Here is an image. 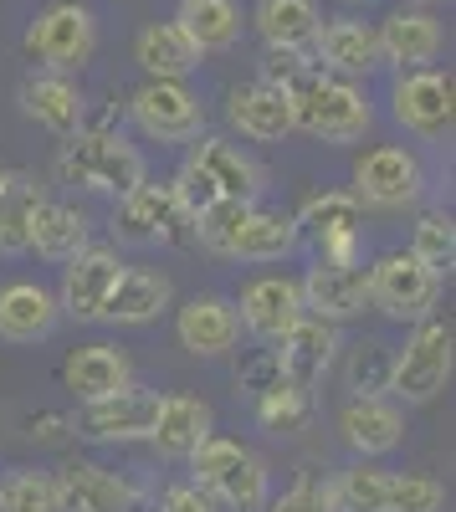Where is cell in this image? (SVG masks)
Instances as JSON below:
<instances>
[{
    "label": "cell",
    "instance_id": "1",
    "mask_svg": "<svg viewBox=\"0 0 456 512\" xmlns=\"http://www.w3.org/2000/svg\"><path fill=\"white\" fill-rule=\"evenodd\" d=\"M287 103H293V128L328 144H354L369 128V103L359 88H349L344 77H323L318 67L303 72L293 88H287Z\"/></svg>",
    "mask_w": 456,
    "mask_h": 512
},
{
    "label": "cell",
    "instance_id": "2",
    "mask_svg": "<svg viewBox=\"0 0 456 512\" xmlns=\"http://www.w3.org/2000/svg\"><path fill=\"white\" fill-rule=\"evenodd\" d=\"M190 466H195V487L205 497H216V502H226L236 512L267 507V466L246 446H236L226 436H205L190 451Z\"/></svg>",
    "mask_w": 456,
    "mask_h": 512
},
{
    "label": "cell",
    "instance_id": "3",
    "mask_svg": "<svg viewBox=\"0 0 456 512\" xmlns=\"http://www.w3.org/2000/svg\"><path fill=\"white\" fill-rule=\"evenodd\" d=\"M451 359H456V333L441 318H421V328L410 333V344L400 354H390V390L405 405H426L446 390L451 379Z\"/></svg>",
    "mask_w": 456,
    "mask_h": 512
},
{
    "label": "cell",
    "instance_id": "4",
    "mask_svg": "<svg viewBox=\"0 0 456 512\" xmlns=\"http://www.w3.org/2000/svg\"><path fill=\"white\" fill-rule=\"evenodd\" d=\"M62 175L88 190H103V195H129L144 180V159L134 144H123L108 128H93V134L77 128L72 144L62 149Z\"/></svg>",
    "mask_w": 456,
    "mask_h": 512
},
{
    "label": "cell",
    "instance_id": "5",
    "mask_svg": "<svg viewBox=\"0 0 456 512\" xmlns=\"http://www.w3.org/2000/svg\"><path fill=\"white\" fill-rule=\"evenodd\" d=\"M441 297V272L416 262L410 251H390L369 267V308H380L395 323H421L431 318Z\"/></svg>",
    "mask_w": 456,
    "mask_h": 512
},
{
    "label": "cell",
    "instance_id": "6",
    "mask_svg": "<svg viewBox=\"0 0 456 512\" xmlns=\"http://www.w3.org/2000/svg\"><path fill=\"white\" fill-rule=\"evenodd\" d=\"M26 52L36 62H47L52 72H77L88 67L98 52V21L88 6L77 0H57V6L36 11V21L26 26Z\"/></svg>",
    "mask_w": 456,
    "mask_h": 512
},
{
    "label": "cell",
    "instance_id": "7",
    "mask_svg": "<svg viewBox=\"0 0 456 512\" xmlns=\"http://www.w3.org/2000/svg\"><path fill=\"white\" fill-rule=\"evenodd\" d=\"M129 113L159 144H190V139H200V128H205V108H200V98L185 88L180 77H149L144 88L129 98Z\"/></svg>",
    "mask_w": 456,
    "mask_h": 512
},
{
    "label": "cell",
    "instance_id": "8",
    "mask_svg": "<svg viewBox=\"0 0 456 512\" xmlns=\"http://www.w3.org/2000/svg\"><path fill=\"white\" fill-rule=\"evenodd\" d=\"M426 190L421 180V164L416 154L405 149H369L354 169V200L375 205V210H400V205H416Z\"/></svg>",
    "mask_w": 456,
    "mask_h": 512
},
{
    "label": "cell",
    "instance_id": "9",
    "mask_svg": "<svg viewBox=\"0 0 456 512\" xmlns=\"http://www.w3.org/2000/svg\"><path fill=\"white\" fill-rule=\"evenodd\" d=\"M334 354H339V323L313 318V313H303L272 349L277 374L287 384H298V390H313V384L328 374V364H334Z\"/></svg>",
    "mask_w": 456,
    "mask_h": 512
},
{
    "label": "cell",
    "instance_id": "10",
    "mask_svg": "<svg viewBox=\"0 0 456 512\" xmlns=\"http://www.w3.org/2000/svg\"><path fill=\"white\" fill-rule=\"evenodd\" d=\"M395 118L416 134L436 139L451 134V118H456V82L451 72H431V67H410L395 82Z\"/></svg>",
    "mask_w": 456,
    "mask_h": 512
},
{
    "label": "cell",
    "instance_id": "11",
    "mask_svg": "<svg viewBox=\"0 0 456 512\" xmlns=\"http://www.w3.org/2000/svg\"><path fill=\"white\" fill-rule=\"evenodd\" d=\"M293 221H298V231L313 236L323 262H359V200L354 195H344V190L313 195Z\"/></svg>",
    "mask_w": 456,
    "mask_h": 512
},
{
    "label": "cell",
    "instance_id": "12",
    "mask_svg": "<svg viewBox=\"0 0 456 512\" xmlns=\"http://www.w3.org/2000/svg\"><path fill=\"white\" fill-rule=\"evenodd\" d=\"M298 287H303V313L328 323L359 318L369 308V272L359 262H318Z\"/></svg>",
    "mask_w": 456,
    "mask_h": 512
},
{
    "label": "cell",
    "instance_id": "13",
    "mask_svg": "<svg viewBox=\"0 0 456 512\" xmlns=\"http://www.w3.org/2000/svg\"><path fill=\"white\" fill-rule=\"evenodd\" d=\"M118 272H123V262H118L108 246H82L72 262H67L57 308H62L67 318H77V323H98L108 292H113V282H118Z\"/></svg>",
    "mask_w": 456,
    "mask_h": 512
},
{
    "label": "cell",
    "instance_id": "14",
    "mask_svg": "<svg viewBox=\"0 0 456 512\" xmlns=\"http://www.w3.org/2000/svg\"><path fill=\"white\" fill-rule=\"evenodd\" d=\"M154 410H159V395L149 390H113L103 400H82V436L88 441H144L154 431Z\"/></svg>",
    "mask_w": 456,
    "mask_h": 512
},
{
    "label": "cell",
    "instance_id": "15",
    "mask_svg": "<svg viewBox=\"0 0 456 512\" xmlns=\"http://www.w3.org/2000/svg\"><path fill=\"white\" fill-rule=\"evenodd\" d=\"M57 487L67 512H144V492L93 461H67L57 472Z\"/></svg>",
    "mask_w": 456,
    "mask_h": 512
},
{
    "label": "cell",
    "instance_id": "16",
    "mask_svg": "<svg viewBox=\"0 0 456 512\" xmlns=\"http://www.w3.org/2000/svg\"><path fill=\"white\" fill-rule=\"evenodd\" d=\"M241 328L257 333L262 344H277V338L303 318V287L293 277H257L241 292Z\"/></svg>",
    "mask_w": 456,
    "mask_h": 512
},
{
    "label": "cell",
    "instance_id": "17",
    "mask_svg": "<svg viewBox=\"0 0 456 512\" xmlns=\"http://www.w3.org/2000/svg\"><path fill=\"white\" fill-rule=\"evenodd\" d=\"M180 221H185V210L170 185L139 180L129 195H118V236L123 241H175Z\"/></svg>",
    "mask_w": 456,
    "mask_h": 512
},
{
    "label": "cell",
    "instance_id": "18",
    "mask_svg": "<svg viewBox=\"0 0 456 512\" xmlns=\"http://www.w3.org/2000/svg\"><path fill=\"white\" fill-rule=\"evenodd\" d=\"M175 333L195 359H216L241 344V318L226 297H190L175 318Z\"/></svg>",
    "mask_w": 456,
    "mask_h": 512
},
{
    "label": "cell",
    "instance_id": "19",
    "mask_svg": "<svg viewBox=\"0 0 456 512\" xmlns=\"http://www.w3.org/2000/svg\"><path fill=\"white\" fill-rule=\"evenodd\" d=\"M380 36V57L395 62V67H431L441 57V21L431 11H390L385 26H375Z\"/></svg>",
    "mask_w": 456,
    "mask_h": 512
},
{
    "label": "cell",
    "instance_id": "20",
    "mask_svg": "<svg viewBox=\"0 0 456 512\" xmlns=\"http://www.w3.org/2000/svg\"><path fill=\"white\" fill-rule=\"evenodd\" d=\"M308 52H313L323 67H334L339 77H364V72L385 67L380 36H375V26H364V21H328V26H318V36H313Z\"/></svg>",
    "mask_w": 456,
    "mask_h": 512
},
{
    "label": "cell",
    "instance_id": "21",
    "mask_svg": "<svg viewBox=\"0 0 456 512\" xmlns=\"http://www.w3.org/2000/svg\"><path fill=\"white\" fill-rule=\"evenodd\" d=\"M57 297L36 282H6L0 287V338L11 344H36L57 328Z\"/></svg>",
    "mask_w": 456,
    "mask_h": 512
},
{
    "label": "cell",
    "instance_id": "22",
    "mask_svg": "<svg viewBox=\"0 0 456 512\" xmlns=\"http://www.w3.org/2000/svg\"><path fill=\"white\" fill-rule=\"evenodd\" d=\"M226 118L241 128L246 139H257V144H272L282 134H293V103H287V88H272V82L236 88Z\"/></svg>",
    "mask_w": 456,
    "mask_h": 512
},
{
    "label": "cell",
    "instance_id": "23",
    "mask_svg": "<svg viewBox=\"0 0 456 512\" xmlns=\"http://www.w3.org/2000/svg\"><path fill=\"white\" fill-rule=\"evenodd\" d=\"M170 297H175V287H170V277H164V272L123 267L118 282H113V292H108V303H103V318L139 328V323H154L164 308H170Z\"/></svg>",
    "mask_w": 456,
    "mask_h": 512
},
{
    "label": "cell",
    "instance_id": "24",
    "mask_svg": "<svg viewBox=\"0 0 456 512\" xmlns=\"http://www.w3.org/2000/svg\"><path fill=\"white\" fill-rule=\"evenodd\" d=\"M339 431H344V441H349L359 456H385V451H395L400 436H405V415H400L390 400H380V395H359V400H349V410L339 415Z\"/></svg>",
    "mask_w": 456,
    "mask_h": 512
},
{
    "label": "cell",
    "instance_id": "25",
    "mask_svg": "<svg viewBox=\"0 0 456 512\" xmlns=\"http://www.w3.org/2000/svg\"><path fill=\"white\" fill-rule=\"evenodd\" d=\"M82 246H88V221H82L72 205L36 200L31 221H26V251L47 256V262H72Z\"/></svg>",
    "mask_w": 456,
    "mask_h": 512
},
{
    "label": "cell",
    "instance_id": "26",
    "mask_svg": "<svg viewBox=\"0 0 456 512\" xmlns=\"http://www.w3.org/2000/svg\"><path fill=\"white\" fill-rule=\"evenodd\" d=\"M62 379H67V390L77 400H103L113 390H129V384H134V364L123 359L113 344H88V349H77L67 359Z\"/></svg>",
    "mask_w": 456,
    "mask_h": 512
},
{
    "label": "cell",
    "instance_id": "27",
    "mask_svg": "<svg viewBox=\"0 0 456 512\" xmlns=\"http://www.w3.org/2000/svg\"><path fill=\"white\" fill-rule=\"evenodd\" d=\"M205 436H211V405L205 400H195V395H164L159 400L149 441L164 456H190Z\"/></svg>",
    "mask_w": 456,
    "mask_h": 512
},
{
    "label": "cell",
    "instance_id": "28",
    "mask_svg": "<svg viewBox=\"0 0 456 512\" xmlns=\"http://www.w3.org/2000/svg\"><path fill=\"white\" fill-rule=\"evenodd\" d=\"M175 26L195 41V52H231L241 41V11L236 0H180Z\"/></svg>",
    "mask_w": 456,
    "mask_h": 512
},
{
    "label": "cell",
    "instance_id": "29",
    "mask_svg": "<svg viewBox=\"0 0 456 512\" xmlns=\"http://www.w3.org/2000/svg\"><path fill=\"white\" fill-rule=\"evenodd\" d=\"M298 241H303V231H298V221L287 216V210L252 205V210H246V221H241V231H236L231 256H236V262H277V256H287Z\"/></svg>",
    "mask_w": 456,
    "mask_h": 512
},
{
    "label": "cell",
    "instance_id": "30",
    "mask_svg": "<svg viewBox=\"0 0 456 512\" xmlns=\"http://www.w3.org/2000/svg\"><path fill=\"white\" fill-rule=\"evenodd\" d=\"M190 164H195L221 195H231V200H257V195H262V169L246 159L241 149H231L226 139H200L195 154H190Z\"/></svg>",
    "mask_w": 456,
    "mask_h": 512
},
{
    "label": "cell",
    "instance_id": "31",
    "mask_svg": "<svg viewBox=\"0 0 456 512\" xmlns=\"http://www.w3.org/2000/svg\"><path fill=\"white\" fill-rule=\"evenodd\" d=\"M21 108H26V118H36L41 128H47V134H62V139H72L82 128V93L57 72L31 77L21 88Z\"/></svg>",
    "mask_w": 456,
    "mask_h": 512
},
{
    "label": "cell",
    "instance_id": "32",
    "mask_svg": "<svg viewBox=\"0 0 456 512\" xmlns=\"http://www.w3.org/2000/svg\"><path fill=\"white\" fill-rule=\"evenodd\" d=\"M134 62L149 72V77H190L200 67V52H195V41L175 26V21H154L139 31L134 41Z\"/></svg>",
    "mask_w": 456,
    "mask_h": 512
},
{
    "label": "cell",
    "instance_id": "33",
    "mask_svg": "<svg viewBox=\"0 0 456 512\" xmlns=\"http://www.w3.org/2000/svg\"><path fill=\"white\" fill-rule=\"evenodd\" d=\"M252 21H257V31H262L267 47H298V52L313 47V36H318V26H323V16H318L313 0H262Z\"/></svg>",
    "mask_w": 456,
    "mask_h": 512
},
{
    "label": "cell",
    "instance_id": "34",
    "mask_svg": "<svg viewBox=\"0 0 456 512\" xmlns=\"http://www.w3.org/2000/svg\"><path fill=\"white\" fill-rule=\"evenodd\" d=\"M36 200H41V185L31 175H6V185H0V256L26 251V221Z\"/></svg>",
    "mask_w": 456,
    "mask_h": 512
},
{
    "label": "cell",
    "instance_id": "35",
    "mask_svg": "<svg viewBox=\"0 0 456 512\" xmlns=\"http://www.w3.org/2000/svg\"><path fill=\"white\" fill-rule=\"evenodd\" d=\"M0 512H67L57 477L47 472H11L0 482Z\"/></svg>",
    "mask_w": 456,
    "mask_h": 512
},
{
    "label": "cell",
    "instance_id": "36",
    "mask_svg": "<svg viewBox=\"0 0 456 512\" xmlns=\"http://www.w3.org/2000/svg\"><path fill=\"white\" fill-rule=\"evenodd\" d=\"M252 205H257V200H231V195H221V200L205 205L200 216H190L200 246H205V251H216V256H231L236 231H241V221H246V210H252Z\"/></svg>",
    "mask_w": 456,
    "mask_h": 512
},
{
    "label": "cell",
    "instance_id": "37",
    "mask_svg": "<svg viewBox=\"0 0 456 512\" xmlns=\"http://www.w3.org/2000/svg\"><path fill=\"white\" fill-rule=\"evenodd\" d=\"M385 502H390V472H380V466H354L334 482L339 512H385Z\"/></svg>",
    "mask_w": 456,
    "mask_h": 512
},
{
    "label": "cell",
    "instance_id": "38",
    "mask_svg": "<svg viewBox=\"0 0 456 512\" xmlns=\"http://www.w3.org/2000/svg\"><path fill=\"white\" fill-rule=\"evenodd\" d=\"M308 410H313V390H298V384H287L282 374L272 384H262L257 415H262V425H272V431H298V425L308 420Z\"/></svg>",
    "mask_w": 456,
    "mask_h": 512
},
{
    "label": "cell",
    "instance_id": "39",
    "mask_svg": "<svg viewBox=\"0 0 456 512\" xmlns=\"http://www.w3.org/2000/svg\"><path fill=\"white\" fill-rule=\"evenodd\" d=\"M410 256L416 262H426L431 272H451V262H456V226H451V216H421L416 221V236H410Z\"/></svg>",
    "mask_w": 456,
    "mask_h": 512
},
{
    "label": "cell",
    "instance_id": "40",
    "mask_svg": "<svg viewBox=\"0 0 456 512\" xmlns=\"http://www.w3.org/2000/svg\"><path fill=\"white\" fill-rule=\"evenodd\" d=\"M446 487L436 477H390V502L385 512H441Z\"/></svg>",
    "mask_w": 456,
    "mask_h": 512
},
{
    "label": "cell",
    "instance_id": "41",
    "mask_svg": "<svg viewBox=\"0 0 456 512\" xmlns=\"http://www.w3.org/2000/svg\"><path fill=\"white\" fill-rule=\"evenodd\" d=\"M349 390H359V395L390 390V349H385V344H364V349L354 354V364H349Z\"/></svg>",
    "mask_w": 456,
    "mask_h": 512
},
{
    "label": "cell",
    "instance_id": "42",
    "mask_svg": "<svg viewBox=\"0 0 456 512\" xmlns=\"http://www.w3.org/2000/svg\"><path fill=\"white\" fill-rule=\"evenodd\" d=\"M272 512H339L334 507V482L328 477H298L272 502Z\"/></svg>",
    "mask_w": 456,
    "mask_h": 512
},
{
    "label": "cell",
    "instance_id": "43",
    "mask_svg": "<svg viewBox=\"0 0 456 512\" xmlns=\"http://www.w3.org/2000/svg\"><path fill=\"white\" fill-rule=\"evenodd\" d=\"M318 62L308 57V52H298V47H267V57H262V82H272V88H293V82L303 77V72H313Z\"/></svg>",
    "mask_w": 456,
    "mask_h": 512
},
{
    "label": "cell",
    "instance_id": "44",
    "mask_svg": "<svg viewBox=\"0 0 456 512\" xmlns=\"http://www.w3.org/2000/svg\"><path fill=\"white\" fill-rule=\"evenodd\" d=\"M159 512H211V502H205L200 487H170L159 502Z\"/></svg>",
    "mask_w": 456,
    "mask_h": 512
},
{
    "label": "cell",
    "instance_id": "45",
    "mask_svg": "<svg viewBox=\"0 0 456 512\" xmlns=\"http://www.w3.org/2000/svg\"><path fill=\"white\" fill-rule=\"evenodd\" d=\"M0 185H6V169H0Z\"/></svg>",
    "mask_w": 456,
    "mask_h": 512
},
{
    "label": "cell",
    "instance_id": "46",
    "mask_svg": "<svg viewBox=\"0 0 456 512\" xmlns=\"http://www.w3.org/2000/svg\"><path fill=\"white\" fill-rule=\"evenodd\" d=\"M349 6H354V0H349Z\"/></svg>",
    "mask_w": 456,
    "mask_h": 512
}]
</instances>
